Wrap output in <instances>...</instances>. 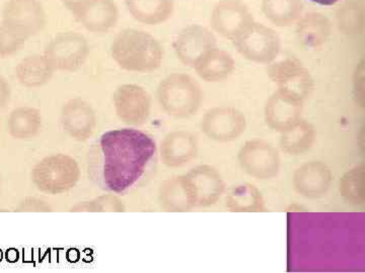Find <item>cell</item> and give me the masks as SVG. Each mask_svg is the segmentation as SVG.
<instances>
[{"mask_svg":"<svg viewBox=\"0 0 365 273\" xmlns=\"http://www.w3.org/2000/svg\"><path fill=\"white\" fill-rule=\"evenodd\" d=\"M254 23L253 16L241 0H222L216 4L211 23L216 32L234 40Z\"/></svg>","mask_w":365,"mask_h":273,"instance_id":"obj_16","label":"cell"},{"mask_svg":"<svg viewBox=\"0 0 365 273\" xmlns=\"http://www.w3.org/2000/svg\"><path fill=\"white\" fill-rule=\"evenodd\" d=\"M26 39L14 32L4 23H0V58H9L20 51Z\"/></svg>","mask_w":365,"mask_h":273,"instance_id":"obj_31","label":"cell"},{"mask_svg":"<svg viewBox=\"0 0 365 273\" xmlns=\"http://www.w3.org/2000/svg\"><path fill=\"white\" fill-rule=\"evenodd\" d=\"M225 205L230 212H265V200L261 191L251 183H242L230 191Z\"/></svg>","mask_w":365,"mask_h":273,"instance_id":"obj_25","label":"cell"},{"mask_svg":"<svg viewBox=\"0 0 365 273\" xmlns=\"http://www.w3.org/2000/svg\"><path fill=\"white\" fill-rule=\"evenodd\" d=\"M125 210L126 207L121 198L112 193L79 202L69 208L71 213H123Z\"/></svg>","mask_w":365,"mask_h":273,"instance_id":"obj_30","label":"cell"},{"mask_svg":"<svg viewBox=\"0 0 365 273\" xmlns=\"http://www.w3.org/2000/svg\"><path fill=\"white\" fill-rule=\"evenodd\" d=\"M115 112L118 119L128 126H143L150 117L151 95L143 86L122 85L113 95Z\"/></svg>","mask_w":365,"mask_h":273,"instance_id":"obj_9","label":"cell"},{"mask_svg":"<svg viewBox=\"0 0 365 273\" xmlns=\"http://www.w3.org/2000/svg\"><path fill=\"white\" fill-rule=\"evenodd\" d=\"M311 2H314V4H319V6H333V4H337L339 0H309Z\"/></svg>","mask_w":365,"mask_h":273,"instance_id":"obj_35","label":"cell"},{"mask_svg":"<svg viewBox=\"0 0 365 273\" xmlns=\"http://www.w3.org/2000/svg\"><path fill=\"white\" fill-rule=\"evenodd\" d=\"M46 21L40 0H7L2 11V23L26 40L42 32Z\"/></svg>","mask_w":365,"mask_h":273,"instance_id":"obj_8","label":"cell"},{"mask_svg":"<svg viewBox=\"0 0 365 273\" xmlns=\"http://www.w3.org/2000/svg\"><path fill=\"white\" fill-rule=\"evenodd\" d=\"M41 112L35 107H18L14 109L6 119L9 135L16 140H32L42 129Z\"/></svg>","mask_w":365,"mask_h":273,"instance_id":"obj_22","label":"cell"},{"mask_svg":"<svg viewBox=\"0 0 365 273\" xmlns=\"http://www.w3.org/2000/svg\"><path fill=\"white\" fill-rule=\"evenodd\" d=\"M232 42L245 58L257 63H271L281 50L280 38L275 31L255 21Z\"/></svg>","mask_w":365,"mask_h":273,"instance_id":"obj_6","label":"cell"},{"mask_svg":"<svg viewBox=\"0 0 365 273\" xmlns=\"http://www.w3.org/2000/svg\"><path fill=\"white\" fill-rule=\"evenodd\" d=\"M237 159L242 168L255 178H273L279 172V153L272 144L264 140H252L245 143L240 150Z\"/></svg>","mask_w":365,"mask_h":273,"instance_id":"obj_11","label":"cell"},{"mask_svg":"<svg viewBox=\"0 0 365 273\" xmlns=\"http://www.w3.org/2000/svg\"><path fill=\"white\" fill-rule=\"evenodd\" d=\"M16 213H51L53 208L45 200L36 196H26L14 208Z\"/></svg>","mask_w":365,"mask_h":273,"instance_id":"obj_32","label":"cell"},{"mask_svg":"<svg viewBox=\"0 0 365 273\" xmlns=\"http://www.w3.org/2000/svg\"><path fill=\"white\" fill-rule=\"evenodd\" d=\"M81 176L78 160L71 155L57 153L36 163L31 171L34 186L41 193L59 196L76 188Z\"/></svg>","mask_w":365,"mask_h":273,"instance_id":"obj_3","label":"cell"},{"mask_svg":"<svg viewBox=\"0 0 365 273\" xmlns=\"http://www.w3.org/2000/svg\"><path fill=\"white\" fill-rule=\"evenodd\" d=\"M11 87L9 81L4 76L0 75V111L4 109L11 102Z\"/></svg>","mask_w":365,"mask_h":273,"instance_id":"obj_33","label":"cell"},{"mask_svg":"<svg viewBox=\"0 0 365 273\" xmlns=\"http://www.w3.org/2000/svg\"><path fill=\"white\" fill-rule=\"evenodd\" d=\"M364 65H360L359 68L357 69L356 74V80L354 81L355 85V91H356V97L361 98V102L364 104Z\"/></svg>","mask_w":365,"mask_h":273,"instance_id":"obj_34","label":"cell"},{"mask_svg":"<svg viewBox=\"0 0 365 273\" xmlns=\"http://www.w3.org/2000/svg\"><path fill=\"white\" fill-rule=\"evenodd\" d=\"M216 48V38L207 28L190 26L181 31L174 42L178 59L185 66L194 68L209 50Z\"/></svg>","mask_w":365,"mask_h":273,"instance_id":"obj_15","label":"cell"},{"mask_svg":"<svg viewBox=\"0 0 365 273\" xmlns=\"http://www.w3.org/2000/svg\"><path fill=\"white\" fill-rule=\"evenodd\" d=\"M67 11L93 33L109 32L119 20V9L114 0H76Z\"/></svg>","mask_w":365,"mask_h":273,"instance_id":"obj_10","label":"cell"},{"mask_svg":"<svg viewBox=\"0 0 365 273\" xmlns=\"http://www.w3.org/2000/svg\"><path fill=\"white\" fill-rule=\"evenodd\" d=\"M157 97L165 114L177 119H187L198 112L202 102V90L191 76L173 73L160 81Z\"/></svg>","mask_w":365,"mask_h":273,"instance_id":"obj_4","label":"cell"},{"mask_svg":"<svg viewBox=\"0 0 365 273\" xmlns=\"http://www.w3.org/2000/svg\"><path fill=\"white\" fill-rule=\"evenodd\" d=\"M0 189H1V176H0Z\"/></svg>","mask_w":365,"mask_h":273,"instance_id":"obj_36","label":"cell"},{"mask_svg":"<svg viewBox=\"0 0 365 273\" xmlns=\"http://www.w3.org/2000/svg\"><path fill=\"white\" fill-rule=\"evenodd\" d=\"M332 172L321 161L304 163L294 174V184L297 193L309 198H322L329 191Z\"/></svg>","mask_w":365,"mask_h":273,"instance_id":"obj_19","label":"cell"},{"mask_svg":"<svg viewBox=\"0 0 365 273\" xmlns=\"http://www.w3.org/2000/svg\"><path fill=\"white\" fill-rule=\"evenodd\" d=\"M314 136H316V131L313 124L304 119H299L294 126L282 132L280 146L287 154L297 156L311 149Z\"/></svg>","mask_w":365,"mask_h":273,"instance_id":"obj_26","label":"cell"},{"mask_svg":"<svg viewBox=\"0 0 365 273\" xmlns=\"http://www.w3.org/2000/svg\"><path fill=\"white\" fill-rule=\"evenodd\" d=\"M181 176L193 208L210 207L225 193V181L215 167L199 165Z\"/></svg>","mask_w":365,"mask_h":273,"instance_id":"obj_7","label":"cell"},{"mask_svg":"<svg viewBox=\"0 0 365 273\" xmlns=\"http://www.w3.org/2000/svg\"><path fill=\"white\" fill-rule=\"evenodd\" d=\"M364 176V164H360L346 172L342 178L340 179L341 196L350 205H364L365 200Z\"/></svg>","mask_w":365,"mask_h":273,"instance_id":"obj_29","label":"cell"},{"mask_svg":"<svg viewBox=\"0 0 365 273\" xmlns=\"http://www.w3.org/2000/svg\"><path fill=\"white\" fill-rule=\"evenodd\" d=\"M125 4L134 20L148 26L165 23L175 9L174 0H125Z\"/></svg>","mask_w":365,"mask_h":273,"instance_id":"obj_21","label":"cell"},{"mask_svg":"<svg viewBox=\"0 0 365 273\" xmlns=\"http://www.w3.org/2000/svg\"><path fill=\"white\" fill-rule=\"evenodd\" d=\"M262 9L274 25L288 26L302 16L304 4L302 0H262Z\"/></svg>","mask_w":365,"mask_h":273,"instance_id":"obj_28","label":"cell"},{"mask_svg":"<svg viewBox=\"0 0 365 273\" xmlns=\"http://www.w3.org/2000/svg\"><path fill=\"white\" fill-rule=\"evenodd\" d=\"M304 100L278 90L265 105V121L274 131H287L302 119Z\"/></svg>","mask_w":365,"mask_h":273,"instance_id":"obj_17","label":"cell"},{"mask_svg":"<svg viewBox=\"0 0 365 273\" xmlns=\"http://www.w3.org/2000/svg\"><path fill=\"white\" fill-rule=\"evenodd\" d=\"M267 74L278 90L304 100L314 87V79L304 64L295 58H287L271 64Z\"/></svg>","mask_w":365,"mask_h":273,"instance_id":"obj_12","label":"cell"},{"mask_svg":"<svg viewBox=\"0 0 365 273\" xmlns=\"http://www.w3.org/2000/svg\"><path fill=\"white\" fill-rule=\"evenodd\" d=\"M111 56L123 70L148 73L162 65L163 49L150 33L136 28L121 31L111 45Z\"/></svg>","mask_w":365,"mask_h":273,"instance_id":"obj_2","label":"cell"},{"mask_svg":"<svg viewBox=\"0 0 365 273\" xmlns=\"http://www.w3.org/2000/svg\"><path fill=\"white\" fill-rule=\"evenodd\" d=\"M193 69L203 80L218 82L225 80L232 73L235 60L230 53L216 47L209 50Z\"/></svg>","mask_w":365,"mask_h":273,"instance_id":"obj_23","label":"cell"},{"mask_svg":"<svg viewBox=\"0 0 365 273\" xmlns=\"http://www.w3.org/2000/svg\"><path fill=\"white\" fill-rule=\"evenodd\" d=\"M198 142L187 131H173L163 139L160 145V159L170 168H179L195 159Z\"/></svg>","mask_w":365,"mask_h":273,"instance_id":"obj_18","label":"cell"},{"mask_svg":"<svg viewBox=\"0 0 365 273\" xmlns=\"http://www.w3.org/2000/svg\"><path fill=\"white\" fill-rule=\"evenodd\" d=\"M55 71L45 55H31L16 66V77L21 86L34 90L48 85Z\"/></svg>","mask_w":365,"mask_h":273,"instance_id":"obj_20","label":"cell"},{"mask_svg":"<svg viewBox=\"0 0 365 273\" xmlns=\"http://www.w3.org/2000/svg\"><path fill=\"white\" fill-rule=\"evenodd\" d=\"M158 202L165 212H189L194 208L181 176L163 182L158 191Z\"/></svg>","mask_w":365,"mask_h":273,"instance_id":"obj_27","label":"cell"},{"mask_svg":"<svg viewBox=\"0 0 365 273\" xmlns=\"http://www.w3.org/2000/svg\"><path fill=\"white\" fill-rule=\"evenodd\" d=\"M330 21L323 14H307L297 23V36L299 44L307 49L321 47L330 36Z\"/></svg>","mask_w":365,"mask_h":273,"instance_id":"obj_24","label":"cell"},{"mask_svg":"<svg viewBox=\"0 0 365 273\" xmlns=\"http://www.w3.org/2000/svg\"><path fill=\"white\" fill-rule=\"evenodd\" d=\"M101 179L110 193L122 195L143 178L157 153L153 136L134 129L106 132L98 141Z\"/></svg>","mask_w":365,"mask_h":273,"instance_id":"obj_1","label":"cell"},{"mask_svg":"<svg viewBox=\"0 0 365 273\" xmlns=\"http://www.w3.org/2000/svg\"><path fill=\"white\" fill-rule=\"evenodd\" d=\"M60 121L66 135L78 142L88 141L98 124L95 109L81 97L71 98L62 105Z\"/></svg>","mask_w":365,"mask_h":273,"instance_id":"obj_14","label":"cell"},{"mask_svg":"<svg viewBox=\"0 0 365 273\" xmlns=\"http://www.w3.org/2000/svg\"><path fill=\"white\" fill-rule=\"evenodd\" d=\"M90 51L85 36L66 32L58 33L48 43L44 55L55 70L76 72L85 65Z\"/></svg>","mask_w":365,"mask_h":273,"instance_id":"obj_5","label":"cell"},{"mask_svg":"<svg viewBox=\"0 0 365 273\" xmlns=\"http://www.w3.org/2000/svg\"><path fill=\"white\" fill-rule=\"evenodd\" d=\"M246 117L235 107H213L205 112L201 121V130L211 140L232 142L245 133Z\"/></svg>","mask_w":365,"mask_h":273,"instance_id":"obj_13","label":"cell"}]
</instances>
